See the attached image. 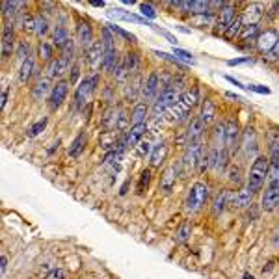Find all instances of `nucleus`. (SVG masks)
<instances>
[{"instance_id": "obj_1", "label": "nucleus", "mask_w": 279, "mask_h": 279, "mask_svg": "<svg viewBox=\"0 0 279 279\" xmlns=\"http://www.w3.org/2000/svg\"><path fill=\"white\" fill-rule=\"evenodd\" d=\"M268 175H270V160L268 157H255L253 160V164H251V169H250V175H248V190L253 192V194H257L260 188L264 186V183L268 181Z\"/></svg>"}, {"instance_id": "obj_2", "label": "nucleus", "mask_w": 279, "mask_h": 279, "mask_svg": "<svg viewBox=\"0 0 279 279\" xmlns=\"http://www.w3.org/2000/svg\"><path fill=\"white\" fill-rule=\"evenodd\" d=\"M97 86H99V74L86 76L82 82L76 86V92H74V106H76V108L86 106V102L92 99V95L95 93Z\"/></svg>"}, {"instance_id": "obj_3", "label": "nucleus", "mask_w": 279, "mask_h": 279, "mask_svg": "<svg viewBox=\"0 0 279 279\" xmlns=\"http://www.w3.org/2000/svg\"><path fill=\"white\" fill-rule=\"evenodd\" d=\"M209 197V186L205 183H195L190 192H188V197H186V210L188 212H197L201 210V207L205 205Z\"/></svg>"}, {"instance_id": "obj_4", "label": "nucleus", "mask_w": 279, "mask_h": 279, "mask_svg": "<svg viewBox=\"0 0 279 279\" xmlns=\"http://www.w3.org/2000/svg\"><path fill=\"white\" fill-rule=\"evenodd\" d=\"M181 99V93L167 88L164 92L160 93V97H157V101L153 102V116L155 117H162L169 108H173L177 102Z\"/></svg>"}, {"instance_id": "obj_5", "label": "nucleus", "mask_w": 279, "mask_h": 279, "mask_svg": "<svg viewBox=\"0 0 279 279\" xmlns=\"http://www.w3.org/2000/svg\"><path fill=\"white\" fill-rule=\"evenodd\" d=\"M201 155H203V140L190 141V143H186V153H185V158H183V164L192 169V167L197 166Z\"/></svg>"}, {"instance_id": "obj_6", "label": "nucleus", "mask_w": 279, "mask_h": 279, "mask_svg": "<svg viewBox=\"0 0 279 279\" xmlns=\"http://www.w3.org/2000/svg\"><path fill=\"white\" fill-rule=\"evenodd\" d=\"M240 145V127L236 121L225 123V149L229 153H234Z\"/></svg>"}, {"instance_id": "obj_7", "label": "nucleus", "mask_w": 279, "mask_h": 279, "mask_svg": "<svg viewBox=\"0 0 279 279\" xmlns=\"http://www.w3.org/2000/svg\"><path fill=\"white\" fill-rule=\"evenodd\" d=\"M278 207H279V181H270L268 188L264 190V195H262V209L272 212Z\"/></svg>"}, {"instance_id": "obj_8", "label": "nucleus", "mask_w": 279, "mask_h": 279, "mask_svg": "<svg viewBox=\"0 0 279 279\" xmlns=\"http://www.w3.org/2000/svg\"><path fill=\"white\" fill-rule=\"evenodd\" d=\"M158 92H160V76H158V73L155 71V73L149 74L147 82L143 84V88H141V99L147 102V101H157V95Z\"/></svg>"}, {"instance_id": "obj_9", "label": "nucleus", "mask_w": 279, "mask_h": 279, "mask_svg": "<svg viewBox=\"0 0 279 279\" xmlns=\"http://www.w3.org/2000/svg\"><path fill=\"white\" fill-rule=\"evenodd\" d=\"M108 13V17L116 19V21H132V23H138V24H145V26H153L157 30V26L153 24V23H149L147 19L140 17V15H134V13H130L127 9H121V8H112L106 11Z\"/></svg>"}, {"instance_id": "obj_10", "label": "nucleus", "mask_w": 279, "mask_h": 279, "mask_svg": "<svg viewBox=\"0 0 279 279\" xmlns=\"http://www.w3.org/2000/svg\"><path fill=\"white\" fill-rule=\"evenodd\" d=\"M278 41H279V32L274 30V28H270V30H264V34H259V37H257V48H259L260 52L268 54L270 50L278 45Z\"/></svg>"}, {"instance_id": "obj_11", "label": "nucleus", "mask_w": 279, "mask_h": 279, "mask_svg": "<svg viewBox=\"0 0 279 279\" xmlns=\"http://www.w3.org/2000/svg\"><path fill=\"white\" fill-rule=\"evenodd\" d=\"M67 92H69V84L65 82V80L56 84L54 88H52V92H50V95H48V106H50L52 110L60 108V106L64 104L65 97H67Z\"/></svg>"}, {"instance_id": "obj_12", "label": "nucleus", "mask_w": 279, "mask_h": 279, "mask_svg": "<svg viewBox=\"0 0 279 279\" xmlns=\"http://www.w3.org/2000/svg\"><path fill=\"white\" fill-rule=\"evenodd\" d=\"M234 19H236V15H234V6H231V4H225V6L220 9L218 19H216V32L225 34V30L229 28V24H231Z\"/></svg>"}, {"instance_id": "obj_13", "label": "nucleus", "mask_w": 279, "mask_h": 279, "mask_svg": "<svg viewBox=\"0 0 279 279\" xmlns=\"http://www.w3.org/2000/svg\"><path fill=\"white\" fill-rule=\"evenodd\" d=\"M145 130H147V125H145V123H141V125H132L130 129H127V132L123 134V140H125L127 149L136 147L140 141H141V138H143Z\"/></svg>"}, {"instance_id": "obj_14", "label": "nucleus", "mask_w": 279, "mask_h": 279, "mask_svg": "<svg viewBox=\"0 0 279 279\" xmlns=\"http://www.w3.org/2000/svg\"><path fill=\"white\" fill-rule=\"evenodd\" d=\"M13 46H15V32H13V24L8 23L4 24V30H2V58L4 60L13 54Z\"/></svg>"}, {"instance_id": "obj_15", "label": "nucleus", "mask_w": 279, "mask_h": 279, "mask_svg": "<svg viewBox=\"0 0 279 279\" xmlns=\"http://www.w3.org/2000/svg\"><path fill=\"white\" fill-rule=\"evenodd\" d=\"M76 39L78 43L88 50L93 45V28L88 21H80L78 26H76Z\"/></svg>"}, {"instance_id": "obj_16", "label": "nucleus", "mask_w": 279, "mask_h": 279, "mask_svg": "<svg viewBox=\"0 0 279 279\" xmlns=\"http://www.w3.org/2000/svg\"><path fill=\"white\" fill-rule=\"evenodd\" d=\"M102 58H104V50H102V43L101 41H97V43H93L88 50H86V60H88V64L92 65L93 69L95 67H102Z\"/></svg>"}, {"instance_id": "obj_17", "label": "nucleus", "mask_w": 279, "mask_h": 279, "mask_svg": "<svg viewBox=\"0 0 279 279\" xmlns=\"http://www.w3.org/2000/svg\"><path fill=\"white\" fill-rule=\"evenodd\" d=\"M69 65H71V60H67L64 56L56 58V60H52V62L48 64V76H50V78L62 76L65 71H69Z\"/></svg>"}, {"instance_id": "obj_18", "label": "nucleus", "mask_w": 279, "mask_h": 279, "mask_svg": "<svg viewBox=\"0 0 279 279\" xmlns=\"http://www.w3.org/2000/svg\"><path fill=\"white\" fill-rule=\"evenodd\" d=\"M244 26H251V24H259L260 17H262V8L257 6V4H251L250 8L246 9L240 15Z\"/></svg>"}, {"instance_id": "obj_19", "label": "nucleus", "mask_w": 279, "mask_h": 279, "mask_svg": "<svg viewBox=\"0 0 279 279\" xmlns=\"http://www.w3.org/2000/svg\"><path fill=\"white\" fill-rule=\"evenodd\" d=\"M203 130H205V125L201 123V119H199V117H195V119L190 121L188 129H186V143H190V141H195V140L203 138Z\"/></svg>"}, {"instance_id": "obj_20", "label": "nucleus", "mask_w": 279, "mask_h": 279, "mask_svg": "<svg viewBox=\"0 0 279 279\" xmlns=\"http://www.w3.org/2000/svg\"><path fill=\"white\" fill-rule=\"evenodd\" d=\"M166 155H167V143H166V141H160V143H157V145L153 147V151H151V155H149L151 166L160 167V164L166 160Z\"/></svg>"}, {"instance_id": "obj_21", "label": "nucleus", "mask_w": 279, "mask_h": 279, "mask_svg": "<svg viewBox=\"0 0 279 279\" xmlns=\"http://www.w3.org/2000/svg\"><path fill=\"white\" fill-rule=\"evenodd\" d=\"M251 197H253V192H250L248 188H244V190H238L236 194L232 195L229 205L232 209H244V207L251 205Z\"/></svg>"}, {"instance_id": "obj_22", "label": "nucleus", "mask_w": 279, "mask_h": 279, "mask_svg": "<svg viewBox=\"0 0 279 279\" xmlns=\"http://www.w3.org/2000/svg\"><path fill=\"white\" fill-rule=\"evenodd\" d=\"M242 145H244V151H246L248 157H255V153H257V134H255V130L251 129V127L246 129Z\"/></svg>"}, {"instance_id": "obj_23", "label": "nucleus", "mask_w": 279, "mask_h": 279, "mask_svg": "<svg viewBox=\"0 0 279 279\" xmlns=\"http://www.w3.org/2000/svg\"><path fill=\"white\" fill-rule=\"evenodd\" d=\"M121 65L125 67L127 74L132 78V76L140 71V56L136 54V52H127L125 58H123V62H121Z\"/></svg>"}, {"instance_id": "obj_24", "label": "nucleus", "mask_w": 279, "mask_h": 279, "mask_svg": "<svg viewBox=\"0 0 279 279\" xmlns=\"http://www.w3.org/2000/svg\"><path fill=\"white\" fill-rule=\"evenodd\" d=\"M175 181H177L175 166H167L166 169H164L162 177H160V188H162L164 192H169V190L175 186Z\"/></svg>"}, {"instance_id": "obj_25", "label": "nucleus", "mask_w": 279, "mask_h": 279, "mask_svg": "<svg viewBox=\"0 0 279 279\" xmlns=\"http://www.w3.org/2000/svg\"><path fill=\"white\" fill-rule=\"evenodd\" d=\"M23 6H24V2H2V15H4V19H13L19 17L23 11Z\"/></svg>"}, {"instance_id": "obj_26", "label": "nucleus", "mask_w": 279, "mask_h": 279, "mask_svg": "<svg viewBox=\"0 0 279 279\" xmlns=\"http://www.w3.org/2000/svg\"><path fill=\"white\" fill-rule=\"evenodd\" d=\"M199 119H201V123H203L205 127L207 125H210L214 119H216V106H214L212 101H207L203 102V106H201V114H199Z\"/></svg>"}, {"instance_id": "obj_27", "label": "nucleus", "mask_w": 279, "mask_h": 279, "mask_svg": "<svg viewBox=\"0 0 279 279\" xmlns=\"http://www.w3.org/2000/svg\"><path fill=\"white\" fill-rule=\"evenodd\" d=\"M48 92H52L50 80L48 78H39L36 82V86H34V90H32V99L34 101H41Z\"/></svg>"}, {"instance_id": "obj_28", "label": "nucleus", "mask_w": 279, "mask_h": 279, "mask_svg": "<svg viewBox=\"0 0 279 279\" xmlns=\"http://www.w3.org/2000/svg\"><path fill=\"white\" fill-rule=\"evenodd\" d=\"M147 114H149L147 104H145V102H140V104H136V108L132 110V114H130V123H132V125H141V123H145Z\"/></svg>"}, {"instance_id": "obj_29", "label": "nucleus", "mask_w": 279, "mask_h": 279, "mask_svg": "<svg viewBox=\"0 0 279 279\" xmlns=\"http://www.w3.org/2000/svg\"><path fill=\"white\" fill-rule=\"evenodd\" d=\"M116 39H114V36H112L110 28L104 26L102 28V50H104V56L106 54H114V52H117L116 50V43H114Z\"/></svg>"}, {"instance_id": "obj_30", "label": "nucleus", "mask_w": 279, "mask_h": 279, "mask_svg": "<svg viewBox=\"0 0 279 279\" xmlns=\"http://www.w3.org/2000/svg\"><path fill=\"white\" fill-rule=\"evenodd\" d=\"M86 143H88V136H86V134H78V136H76V138L73 140V143H71V147H69V155H71V157H80V155H82V151L84 149H86Z\"/></svg>"}, {"instance_id": "obj_31", "label": "nucleus", "mask_w": 279, "mask_h": 279, "mask_svg": "<svg viewBox=\"0 0 279 279\" xmlns=\"http://www.w3.org/2000/svg\"><path fill=\"white\" fill-rule=\"evenodd\" d=\"M32 73H34V58L30 56V58H26V60L21 64V71H19V80H21V84H26L28 80H30Z\"/></svg>"}, {"instance_id": "obj_32", "label": "nucleus", "mask_w": 279, "mask_h": 279, "mask_svg": "<svg viewBox=\"0 0 279 279\" xmlns=\"http://www.w3.org/2000/svg\"><path fill=\"white\" fill-rule=\"evenodd\" d=\"M52 39H54V45L60 46V48H64V46L71 41L69 32H67V28H64V26H56L54 28V32H52Z\"/></svg>"}, {"instance_id": "obj_33", "label": "nucleus", "mask_w": 279, "mask_h": 279, "mask_svg": "<svg viewBox=\"0 0 279 279\" xmlns=\"http://www.w3.org/2000/svg\"><path fill=\"white\" fill-rule=\"evenodd\" d=\"M141 88H143V86H140V76H132L129 86H127V92H125L127 99H130V102H132V101H136L138 95L141 97Z\"/></svg>"}, {"instance_id": "obj_34", "label": "nucleus", "mask_w": 279, "mask_h": 279, "mask_svg": "<svg viewBox=\"0 0 279 279\" xmlns=\"http://www.w3.org/2000/svg\"><path fill=\"white\" fill-rule=\"evenodd\" d=\"M242 28H244V23H242V17H236L234 21H232L231 24H229V28L225 30V34L223 36L227 37V39H234V37L240 36Z\"/></svg>"}, {"instance_id": "obj_35", "label": "nucleus", "mask_w": 279, "mask_h": 279, "mask_svg": "<svg viewBox=\"0 0 279 279\" xmlns=\"http://www.w3.org/2000/svg\"><path fill=\"white\" fill-rule=\"evenodd\" d=\"M257 37H259V24H251V26H244L240 32V39L242 41H257Z\"/></svg>"}, {"instance_id": "obj_36", "label": "nucleus", "mask_w": 279, "mask_h": 279, "mask_svg": "<svg viewBox=\"0 0 279 279\" xmlns=\"http://www.w3.org/2000/svg\"><path fill=\"white\" fill-rule=\"evenodd\" d=\"M227 199H229V194H227V192H220V194L214 197V203H212L214 214H220V212H222L223 209H225V205L229 203Z\"/></svg>"}, {"instance_id": "obj_37", "label": "nucleus", "mask_w": 279, "mask_h": 279, "mask_svg": "<svg viewBox=\"0 0 279 279\" xmlns=\"http://www.w3.org/2000/svg\"><path fill=\"white\" fill-rule=\"evenodd\" d=\"M106 26L110 28L112 34H117V36H121L123 39H127L129 43H136V36H134V34H130V32L123 30L121 26H116V24H106Z\"/></svg>"}, {"instance_id": "obj_38", "label": "nucleus", "mask_w": 279, "mask_h": 279, "mask_svg": "<svg viewBox=\"0 0 279 279\" xmlns=\"http://www.w3.org/2000/svg\"><path fill=\"white\" fill-rule=\"evenodd\" d=\"M149 181H151V169H143V171H141V175H140L138 186H136V190H138V194H143V192L147 190Z\"/></svg>"}, {"instance_id": "obj_39", "label": "nucleus", "mask_w": 279, "mask_h": 279, "mask_svg": "<svg viewBox=\"0 0 279 279\" xmlns=\"http://www.w3.org/2000/svg\"><path fill=\"white\" fill-rule=\"evenodd\" d=\"M34 32H36L39 37H43L48 32V24L43 17H36V23H34Z\"/></svg>"}, {"instance_id": "obj_40", "label": "nucleus", "mask_w": 279, "mask_h": 279, "mask_svg": "<svg viewBox=\"0 0 279 279\" xmlns=\"http://www.w3.org/2000/svg\"><path fill=\"white\" fill-rule=\"evenodd\" d=\"M15 54H17V58L19 60H26V58H30V45H28V41H21L17 45V50H15Z\"/></svg>"}, {"instance_id": "obj_41", "label": "nucleus", "mask_w": 279, "mask_h": 279, "mask_svg": "<svg viewBox=\"0 0 279 279\" xmlns=\"http://www.w3.org/2000/svg\"><path fill=\"white\" fill-rule=\"evenodd\" d=\"M173 56H175L179 62H186V64H194V58L188 50H183V48H173Z\"/></svg>"}, {"instance_id": "obj_42", "label": "nucleus", "mask_w": 279, "mask_h": 279, "mask_svg": "<svg viewBox=\"0 0 279 279\" xmlns=\"http://www.w3.org/2000/svg\"><path fill=\"white\" fill-rule=\"evenodd\" d=\"M39 56H41L43 60H46V62H52V56H54L52 46L48 45V43H45V41H41V45H39Z\"/></svg>"}, {"instance_id": "obj_43", "label": "nucleus", "mask_w": 279, "mask_h": 279, "mask_svg": "<svg viewBox=\"0 0 279 279\" xmlns=\"http://www.w3.org/2000/svg\"><path fill=\"white\" fill-rule=\"evenodd\" d=\"M140 13L143 15V19H157V9L153 8L151 4H140Z\"/></svg>"}, {"instance_id": "obj_44", "label": "nucleus", "mask_w": 279, "mask_h": 279, "mask_svg": "<svg viewBox=\"0 0 279 279\" xmlns=\"http://www.w3.org/2000/svg\"><path fill=\"white\" fill-rule=\"evenodd\" d=\"M155 54H157V56H160V58H162V60H167V62H169V64L177 65V67H179V69H185V65L181 64V62H179V60H177V58H175V56L167 54V52H164V50H155Z\"/></svg>"}, {"instance_id": "obj_45", "label": "nucleus", "mask_w": 279, "mask_h": 279, "mask_svg": "<svg viewBox=\"0 0 279 279\" xmlns=\"http://www.w3.org/2000/svg\"><path fill=\"white\" fill-rule=\"evenodd\" d=\"M190 231H192L190 223L185 222V223H183V225H181V229L177 231V242H185L186 238H188V234H190Z\"/></svg>"}, {"instance_id": "obj_46", "label": "nucleus", "mask_w": 279, "mask_h": 279, "mask_svg": "<svg viewBox=\"0 0 279 279\" xmlns=\"http://www.w3.org/2000/svg\"><path fill=\"white\" fill-rule=\"evenodd\" d=\"M45 127H46V117H43L41 121H37L36 125L30 127V132H28V134H30V136H37V134H41V132L45 130Z\"/></svg>"}, {"instance_id": "obj_47", "label": "nucleus", "mask_w": 279, "mask_h": 279, "mask_svg": "<svg viewBox=\"0 0 279 279\" xmlns=\"http://www.w3.org/2000/svg\"><path fill=\"white\" fill-rule=\"evenodd\" d=\"M134 149H136L138 157H145V155H151V151H153V147H151V143H149V141H140V143Z\"/></svg>"}, {"instance_id": "obj_48", "label": "nucleus", "mask_w": 279, "mask_h": 279, "mask_svg": "<svg viewBox=\"0 0 279 279\" xmlns=\"http://www.w3.org/2000/svg\"><path fill=\"white\" fill-rule=\"evenodd\" d=\"M45 279H67V272L64 268H54L46 274Z\"/></svg>"}, {"instance_id": "obj_49", "label": "nucleus", "mask_w": 279, "mask_h": 279, "mask_svg": "<svg viewBox=\"0 0 279 279\" xmlns=\"http://www.w3.org/2000/svg\"><path fill=\"white\" fill-rule=\"evenodd\" d=\"M248 92H255L260 95H270V88L260 86V84H248Z\"/></svg>"}, {"instance_id": "obj_50", "label": "nucleus", "mask_w": 279, "mask_h": 279, "mask_svg": "<svg viewBox=\"0 0 279 279\" xmlns=\"http://www.w3.org/2000/svg\"><path fill=\"white\" fill-rule=\"evenodd\" d=\"M73 54H74V43H73V39H71V41H69V43L62 48V56H64V58H67V60H71V58H73Z\"/></svg>"}, {"instance_id": "obj_51", "label": "nucleus", "mask_w": 279, "mask_h": 279, "mask_svg": "<svg viewBox=\"0 0 279 279\" xmlns=\"http://www.w3.org/2000/svg\"><path fill=\"white\" fill-rule=\"evenodd\" d=\"M229 179H231L232 183H240V167L238 166L229 167Z\"/></svg>"}, {"instance_id": "obj_52", "label": "nucleus", "mask_w": 279, "mask_h": 279, "mask_svg": "<svg viewBox=\"0 0 279 279\" xmlns=\"http://www.w3.org/2000/svg\"><path fill=\"white\" fill-rule=\"evenodd\" d=\"M242 64H251L250 56H244V58H234V60H229V62H227V65H229V67H234V65H242Z\"/></svg>"}, {"instance_id": "obj_53", "label": "nucleus", "mask_w": 279, "mask_h": 279, "mask_svg": "<svg viewBox=\"0 0 279 279\" xmlns=\"http://www.w3.org/2000/svg\"><path fill=\"white\" fill-rule=\"evenodd\" d=\"M157 32H160V36H164L167 39V43H171V45L175 46L179 41H177V37L173 36V34H169V32H166V30H160V28H157Z\"/></svg>"}, {"instance_id": "obj_54", "label": "nucleus", "mask_w": 279, "mask_h": 279, "mask_svg": "<svg viewBox=\"0 0 279 279\" xmlns=\"http://www.w3.org/2000/svg\"><path fill=\"white\" fill-rule=\"evenodd\" d=\"M225 80H227V82H231L232 86H236V88H242V90H248V86H244V84H242L240 80H236V78H234V76H231V74H227V76H225Z\"/></svg>"}, {"instance_id": "obj_55", "label": "nucleus", "mask_w": 279, "mask_h": 279, "mask_svg": "<svg viewBox=\"0 0 279 279\" xmlns=\"http://www.w3.org/2000/svg\"><path fill=\"white\" fill-rule=\"evenodd\" d=\"M268 58H270V60H276V58H279V41H278V45L274 46V48L268 52Z\"/></svg>"}, {"instance_id": "obj_56", "label": "nucleus", "mask_w": 279, "mask_h": 279, "mask_svg": "<svg viewBox=\"0 0 279 279\" xmlns=\"http://www.w3.org/2000/svg\"><path fill=\"white\" fill-rule=\"evenodd\" d=\"M6 266H8V259L2 255V257H0V270H2V274L6 272Z\"/></svg>"}, {"instance_id": "obj_57", "label": "nucleus", "mask_w": 279, "mask_h": 279, "mask_svg": "<svg viewBox=\"0 0 279 279\" xmlns=\"http://www.w3.org/2000/svg\"><path fill=\"white\" fill-rule=\"evenodd\" d=\"M6 102H8V88H4V92H2V108L6 106Z\"/></svg>"}, {"instance_id": "obj_58", "label": "nucleus", "mask_w": 279, "mask_h": 279, "mask_svg": "<svg viewBox=\"0 0 279 279\" xmlns=\"http://www.w3.org/2000/svg\"><path fill=\"white\" fill-rule=\"evenodd\" d=\"M225 95H227L229 99H234V101H242L240 95H234V93H232V92H227V93H225Z\"/></svg>"}, {"instance_id": "obj_59", "label": "nucleus", "mask_w": 279, "mask_h": 279, "mask_svg": "<svg viewBox=\"0 0 279 279\" xmlns=\"http://www.w3.org/2000/svg\"><path fill=\"white\" fill-rule=\"evenodd\" d=\"M92 6H95V8H102V6H104V2H97V0H95V2H92Z\"/></svg>"}, {"instance_id": "obj_60", "label": "nucleus", "mask_w": 279, "mask_h": 279, "mask_svg": "<svg viewBox=\"0 0 279 279\" xmlns=\"http://www.w3.org/2000/svg\"><path fill=\"white\" fill-rule=\"evenodd\" d=\"M242 279H255V278H253V276H250V274H246V276H244Z\"/></svg>"}, {"instance_id": "obj_61", "label": "nucleus", "mask_w": 279, "mask_h": 279, "mask_svg": "<svg viewBox=\"0 0 279 279\" xmlns=\"http://www.w3.org/2000/svg\"><path fill=\"white\" fill-rule=\"evenodd\" d=\"M278 242H279V236H278Z\"/></svg>"}]
</instances>
